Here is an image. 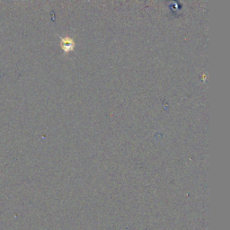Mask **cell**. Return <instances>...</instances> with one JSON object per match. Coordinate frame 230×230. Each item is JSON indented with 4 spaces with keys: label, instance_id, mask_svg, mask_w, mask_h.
Here are the masks:
<instances>
[{
    "label": "cell",
    "instance_id": "cell-1",
    "mask_svg": "<svg viewBox=\"0 0 230 230\" xmlns=\"http://www.w3.org/2000/svg\"><path fill=\"white\" fill-rule=\"evenodd\" d=\"M74 45L75 44H74V41L72 39L69 38V37L62 39L61 47L65 52H69L70 50H72L74 49Z\"/></svg>",
    "mask_w": 230,
    "mask_h": 230
}]
</instances>
